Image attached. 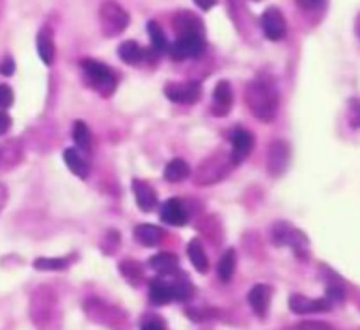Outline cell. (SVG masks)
Wrapping results in <instances>:
<instances>
[{"instance_id": "6da1fadb", "label": "cell", "mask_w": 360, "mask_h": 330, "mask_svg": "<svg viewBox=\"0 0 360 330\" xmlns=\"http://www.w3.org/2000/svg\"><path fill=\"white\" fill-rule=\"evenodd\" d=\"M245 101H247L248 110L262 121H273L278 112V88L271 79L258 77L248 82L245 90Z\"/></svg>"}, {"instance_id": "7a4b0ae2", "label": "cell", "mask_w": 360, "mask_h": 330, "mask_svg": "<svg viewBox=\"0 0 360 330\" xmlns=\"http://www.w3.org/2000/svg\"><path fill=\"white\" fill-rule=\"evenodd\" d=\"M82 73L86 77L88 84H90L94 90H96L99 95L103 98H108L116 92L118 88V75L112 67L97 62V60H82L81 62Z\"/></svg>"}, {"instance_id": "3957f363", "label": "cell", "mask_w": 360, "mask_h": 330, "mask_svg": "<svg viewBox=\"0 0 360 330\" xmlns=\"http://www.w3.org/2000/svg\"><path fill=\"white\" fill-rule=\"evenodd\" d=\"M99 22H101L103 36L116 38L129 25V13L116 0H105L99 8Z\"/></svg>"}, {"instance_id": "277c9868", "label": "cell", "mask_w": 360, "mask_h": 330, "mask_svg": "<svg viewBox=\"0 0 360 330\" xmlns=\"http://www.w3.org/2000/svg\"><path fill=\"white\" fill-rule=\"evenodd\" d=\"M271 237H273V243L276 246H290L293 249L297 258H302L307 260L308 254H310V246H308L307 235L295 227L288 224V222H278L274 224L273 230H271Z\"/></svg>"}, {"instance_id": "5b68a950", "label": "cell", "mask_w": 360, "mask_h": 330, "mask_svg": "<svg viewBox=\"0 0 360 330\" xmlns=\"http://www.w3.org/2000/svg\"><path fill=\"white\" fill-rule=\"evenodd\" d=\"M165 95L174 103L193 105L202 98V84L196 81L168 82L165 86Z\"/></svg>"}, {"instance_id": "8992f818", "label": "cell", "mask_w": 360, "mask_h": 330, "mask_svg": "<svg viewBox=\"0 0 360 330\" xmlns=\"http://www.w3.org/2000/svg\"><path fill=\"white\" fill-rule=\"evenodd\" d=\"M262 30H264L265 38L271 39V41H280V39L285 38V34H288L285 17L276 6H271V8L264 11V15H262Z\"/></svg>"}, {"instance_id": "52a82bcc", "label": "cell", "mask_w": 360, "mask_h": 330, "mask_svg": "<svg viewBox=\"0 0 360 330\" xmlns=\"http://www.w3.org/2000/svg\"><path fill=\"white\" fill-rule=\"evenodd\" d=\"M205 51V38L204 36H183L178 38L176 44L170 45V55L176 60H187V58H198L204 55Z\"/></svg>"}, {"instance_id": "ba28073f", "label": "cell", "mask_w": 360, "mask_h": 330, "mask_svg": "<svg viewBox=\"0 0 360 330\" xmlns=\"http://www.w3.org/2000/svg\"><path fill=\"white\" fill-rule=\"evenodd\" d=\"M290 310L293 314L299 315L314 314V312H328V310H333V303L327 297L310 298L304 297V295H291Z\"/></svg>"}, {"instance_id": "9c48e42d", "label": "cell", "mask_w": 360, "mask_h": 330, "mask_svg": "<svg viewBox=\"0 0 360 330\" xmlns=\"http://www.w3.org/2000/svg\"><path fill=\"white\" fill-rule=\"evenodd\" d=\"M233 105V90L228 81L217 82L215 90H213V105H211V112L217 118H224L228 116Z\"/></svg>"}, {"instance_id": "30bf717a", "label": "cell", "mask_w": 360, "mask_h": 330, "mask_svg": "<svg viewBox=\"0 0 360 330\" xmlns=\"http://www.w3.org/2000/svg\"><path fill=\"white\" fill-rule=\"evenodd\" d=\"M174 28L179 38L183 36H204L205 38L204 22L198 15H194L193 11H179L178 15L174 17Z\"/></svg>"}, {"instance_id": "8fae6325", "label": "cell", "mask_w": 360, "mask_h": 330, "mask_svg": "<svg viewBox=\"0 0 360 330\" xmlns=\"http://www.w3.org/2000/svg\"><path fill=\"white\" fill-rule=\"evenodd\" d=\"M290 163V146L282 140H274L269 146V155H267V170L271 176H280L288 168Z\"/></svg>"}, {"instance_id": "7c38bea8", "label": "cell", "mask_w": 360, "mask_h": 330, "mask_svg": "<svg viewBox=\"0 0 360 330\" xmlns=\"http://www.w3.org/2000/svg\"><path fill=\"white\" fill-rule=\"evenodd\" d=\"M254 146L252 135L247 129H236L231 133V164L243 163Z\"/></svg>"}, {"instance_id": "4fadbf2b", "label": "cell", "mask_w": 360, "mask_h": 330, "mask_svg": "<svg viewBox=\"0 0 360 330\" xmlns=\"http://www.w3.org/2000/svg\"><path fill=\"white\" fill-rule=\"evenodd\" d=\"M159 217L165 224H170V226H185L188 220L187 209L183 206V202H179L178 198H172V200L165 202L161 206V213Z\"/></svg>"}, {"instance_id": "5bb4252c", "label": "cell", "mask_w": 360, "mask_h": 330, "mask_svg": "<svg viewBox=\"0 0 360 330\" xmlns=\"http://www.w3.org/2000/svg\"><path fill=\"white\" fill-rule=\"evenodd\" d=\"M133 192H135L136 204L142 211H151L155 209L157 204H159V198H157V190L151 187L150 183H146L142 179H135L133 181Z\"/></svg>"}, {"instance_id": "9a60e30c", "label": "cell", "mask_w": 360, "mask_h": 330, "mask_svg": "<svg viewBox=\"0 0 360 330\" xmlns=\"http://www.w3.org/2000/svg\"><path fill=\"white\" fill-rule=\"evenodd\" d=\"M150 298L155 306H165V304L172 303V287L170 282H167L161 276H157L150 282Z\"/></svg>"}, {"instance_id": "2e32d148", "label": "cell", "mask_w": 360, "mask_h": 330, "mask_svg": "<svg viewBox=\"0 0 360 330\" xmlns=\"http://www.w3.org/2000/svg\"><path fill=\"white\" fill-rule=\"evenodd\" d=\"M269 297L271 289L265 284H258V286H254L250 289V293H248V304L254 310V314L264 317L265 312H267V306H269Z\"/></svg>"}, {"instance_id": "e0dca14e", "label": "cell", "mask_w": 360, "mask_h": 330, "mask_svg": "<svg viewBox=\"0 0 360 330\" xmlns=\"http://www.w3.org/2000/svg\"><path fill=\"white\" fill-rule=\"evenodd\" d=\"M150 265L155 269L159 275H176L179 271V261L178 256L172 254V252H159L157 256H153L150 260Z\"/></svg>"}, {"instance_id": "ac0fdd59", "label": "cell", "mask_w": 360, "mask_h": 330, "mask_svg": "<svg viewBox=\"0 0 360 330\" xmlns=\"http://www.w3.org/2000/svg\"><path fill=\"white\" fill-rule=\"evenodd\" d=\"M38 55L45 65H53L54 58H56V47H54L53 32L49 28H44L38 34Z\"/></svg>"}, {"instance_id": "d6986e66", "label": "cell", "mask_w": 360, "mask_h": 330, "mask_svg": "<svg viewBox=\"0 0 360 330\" xmlns=\"http://www.w3.org/2000/svg\"><path fill=\"white\" fill-rule=\"evenodd\" d=\"M135 237L142 246H157L161 243L162 230L153 224H139L135 227Z\"/></svg>"}, {"instance_id": "ffe728a7", "label": "cell", "mask_w": 360, "mask_h": 330, "mask_svg": "<svg viewBox=\"0 0 360 330\" xmlns=\"http://www.w3.org/2000/svg\"><path fill=\"white\" fill-rule=\"evenodd\" d=\"M64 161H65V164H68V168H70L71 172L75 173L77 178H81V179L88 178V173H90V166H88L86 161L82 159V155L79 153V150H75V147L65 150Z\"/></svg>"}, {"instance_id": "44dd1931", "label": "cell", "mask_w": 360, "mask_h": 330, "mask_svg": "<svg viewBox=\"0 0 360 330\" xmlns=\"http://www.w3.org/2000/svg\"><path fill=\"white\" fill-rule=\"evenodd\" d=\"M187 254H188V260H191V263H193L196 271L202 272V275L207 272V269H210V261H207L204 246H202V243H200L198 239H193V241L188 243Z\"/></svg>"}, {"instance_id": "7402d4cb", "label": "cell", "mask_w": 360, "mask_h": 330, "mask_svg": "<svg viewBox=\"0 0 360 330\" xmlns=\"http://www.w3.org/2000/svg\"><path fill=\"white\" fill-rule=\"evenodd\" d=\"M118 56L122 60H124L125 64L129 65H139L142 60H144L146 53L144 49L140 47L136 41H133V39H129V41H124V44L120 45L118 47Z\"/></svg>"}, {"instance_id": "603a6c76", "label": "cell", "mask_w": 360, "mask_h": 330, "mask_svg": "<svg viewBox=\"0 0 360 330\" xmlns=\"http://www.w3.org/2000/svg\"><path fill=\"white\" fill-rule=\"evenodd\" d=\"M21 157V144L19 140H6L0 146V168H10L19 163Z\"/></svg>"}, {"instance_id": "cb8c5ba5", "label": "cell", "mask_w": 360, "mask_h": 330, "mask_svg": "<svg viewBox=\"0 0 360 330\" xmlns=\"http://www.w3.org/2000/svg\"><path fill=\"white\" fill-rule=\"evenodd\" d=\"M191 176V168L188 164L183 161V159H172L170 163L165 168V179L170 181V183H179V181H185V179Z\"/></svg>"}, {"instance_id": "d4e9b609", "label": "cell", "mask_w": 360, "mask_h": 330, "mask_svg": "<svg viewBox=\"0 0 360 330\" xmlns=\"http://www.w3.org/2000/svg\"><path fill=\"white\" fill-rule=\"evenodd\" d=\"M170 287H172V298L174 301H179V303H187L193 298V286L185 275H179V278H176L174 282H170Z\"/></svg>"}, {"instance_id": "484cf974", "label": "cell", "mask_w": 360, "mask_h": 330, "mask_svg": "<svg viewBox=\"0 0 360 330\" xmlns=\"http://www.w3.org/2000/svg\"><path fill=\"white\" fill-rule=\"evenodd\" d=\"M120 272L124 276L125 280L129 282L131 286H139L140 282L144 280V269L140 265L139 261L127 260L120 263Z\"/></svg>"}, {"instance_id": "4316f807", "label": "cell", "mask_w": 360, "mask_h": 330, "mask_svg": "<svg viewBox=\"0 0 360 330\" xmlns=\"http://www.w3.org/2000/svg\"><path fill=\"white\" fill-rule=\"evenodd\" d=\"M236 263H237V258H236V250L233 249H228L222 254L221 261H219V267H217V272H219V278L222 282H230L231 276H233V271H236Z\"/></svg>"}, {"instance_id": "83f0119b", "label": "cell", "mask_w": 360, "mask_h": 330, "mask_svg": "<svg viewBox=\"0 0 360 330\" xmlns=\"http://www.w3.org/2000/svg\"><path fill=\"white\" fill-rule=\"evenodd\" d=\"M148 34H150L151 47L157 51V53H168L170 51V44H168L167 36L162 32V28L157 25L155 21L148 22Z\"/></svg>"}, {"instance_id": "f1b7e54d", "label": "cell", "mask_w": 360, "mask_h": 330, "mask_svg": "<svg viewBox=\"0 0 360 330\" xmlns=\"http://www.w3.org/2000/svg\"><path fill=\"white\" fill-rule=\"evenodd\" d=\"M73 140H75V146L82 152H88L91 147V133L88 129V125L81 119H77L73 124Z\"/></svg>"}, {"instance_id": "f546056e", "label": "cell", "mask_w": 360, "mask_h": 330, "mask_svg": "<svg viewBox=\"0 0 360 330\" xmlns=\"http://www.w3.org/2000/svg\"><path fill=\"white\" fill-rule=\"evenodd\" d=\"M71 258H38L34 261V267L38 271H64L71 265Z\"/></svg>"}, {"instance_id": "4dcf8cb0", "label": "cell", "mask_w": 360, "mask_h": 330, "mask_svg": "<svg viewBox=\"0 0 360 330\" xmlns=\"http://www.w3.org/2000/svg\"><path fill=\"white\" fill-rule=\"evenodd\" d=\"M345 121L353 131L360 129V98L349 99L347 103V114H345Z\"/></svg>"}, {"instance_id": "1f68e13d", "label": "cell", "mask_w": 360, "mask_h": 330, "mask_svg": "<svg viewBox=\"0 0 360 330\" xmlns=\"http://www.w3.org/2000/svg\"><path fill=\"white\" fill-rule=\"evenodd\" d=\"M295 2L302 11H308V13H319L327 6V0H295Z\"/></svg>"}, {"instance_id": "d6a6232c", "label": "cell", "mask_w": 360, "mask_h": 330, "mask_svg": "<svg viewBox=\"0 0 360 330\" xmlns=\"http://www.w3.org/2000/svg\"><path fill=\"white\" fill-rule=\"evenodd\" d=\"M13 105V92L8 84H0V109H10Z\"/></svg>"}, {"instance_id": "836d02e7", "label": "cell", "mask_w": 360, "mask_h": 330, "mask_svg": "<svg viewBox=\"0 0 360 330\" xmlns=\"http://www.w3.org/2000/svg\"><path fill=\"white\" fill-rule=\"evenodd\" d=\"M299 330H334V326L323 323V321H302Z\"/></svg>"}, {"instance_id": "e575fe53", "label": "cell", "mask_w": 360, "mask_h": 330, "mask_svg": "<svg viewBox=\"0 0 360 330\" xmlns=\"http://www.w3.org/2000/svg\"><path fill=\"white\" fill-rule=\"evenodd\" d=\"M13 71H15V62L11 58H6L0 62V73L4 77H11L13 75Z\"/></svg>"}, {"instance_id": "d590c367", "label": "cell", "mask_w": 360, "mask_h": 330, "mask_svg": "<svg viewBox=\"0 0 360 330\" xmlns=\"http://www.w3.org/2000/svg\"><path fill=\"white\" fill-rule=\"evenodd\" d=\"M10 127H11V118L8 116V114L0 110V135H6Z\"/></svg>"}, {"instance_id": "8d00e7d4", "label": "cell", "mask_w": 360, "mask_h": 330, "mask_svg": "<svg viewBox=\"0 0 360 330\" xmlns=\"http://www.w3.org/2000/svg\"><path fill=\"white\" fill-rule=\"evenodd\" d=\"M196 4H198V8H202V10H211L213 6L217 4V0H194Z\"/></svg>"}, {"instance_id": "74e56055", "label": "cell", "mask_w": 360, "mask_h": 330, "mask_svg": "<svg viewBox=\"0 0 360 330\" xmlns=\"http://www.w3.org/2000/svg\"><path fill=\"white\" fill-rule=\"evenodd\" d=\"M142 330H165V326H162L161 321H150L142 326Z\"/></svg>"}, {"instance_id": "f35d334b", "label": "cell", "mask_w": 360, "mask_h": 330, "mask_svg": "<svg viewBox=\"0 0 360 330\" xmlns=\"http://www.w3.org/2000/svg\"><path fill=\"white\" fill-rule=\"evenodd\" d=\"M355 36H356V39H359V44H360V11L356 13V17H355Z\"/></svg>"}, {"instance_id": "ab89813d", "label": "cell", "mask_w": 360, "mask_h": 330, "mask_svg": "<svg viewBox=\"0 0 360 330\" xmlns=\"http://www.w3.org/2000/svg\"><path fill=\"white\" fill-rule=\"evenodd\" d=\"M6 202V189L0 185V209H2V206H4Z\"/></svg>"}, {"instance_id": "60d3db41", "label": "cell", "mask_w": 360, "mask_h": 330, "mask_svg": "<svg viewBox=\"0 0 360 330\" xmlns=\"http://www.w3.org/2000/svg\"><path fill=\"white\" fill-rule=\"evenodd\" d=\"M256 2H258V0H256Z\"/></svg>"}]
</instances>
